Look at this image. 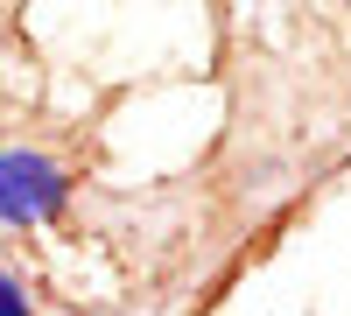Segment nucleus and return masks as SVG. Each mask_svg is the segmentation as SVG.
Segmentation results:
<instances>
[{"label": "nucleus", "mask_w": 351, "mask_h": 316, "mask_svg": "<svg viewBox=\"0 0 351 316\" xmlns=\"http://www.w3.org/2000/svg\"><path fill=\"white\" fill-rule=\"evenodd\" d=\"M71 162L36 141H0V232H43L71 211Z\"/></svg>", "instance_id": "nucleus-1"}, {"label": "nucleus", "mask_w": 351, "mask_h": 316, "mask_svg": "<svg viewBox=\"0 0 351 316\" xmlns=\"http://www.w3.org/2000/svg\"><path fill=\"white\" fill-rule=\"evenodd\" d=\"M0 316H36V295L21 289V274L0 267Z\"/></svg>", "instance_id": "nucleus-2"}]
</instances>
